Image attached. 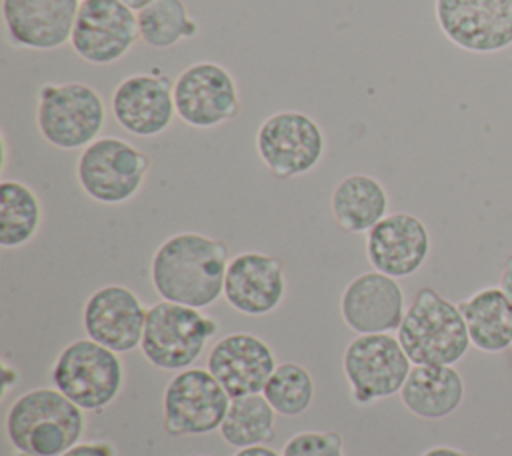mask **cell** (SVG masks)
Returning <instances> with one entry per match:
<instances>
[{
    "mask_svg": "<svg viewBox=\"0 0 512 456\" xmlns=\"http://www.w3.org/2000/svg\"><path fill=\"white\" fill-rule=\"evenodd\" d=\"M344 376L356 404H372L402 390L412 362L390 332L358 334L342 356Z\"/></svg>",
    "mask_w": 512,
    "mask_h": 456,
    "instance_id": "9c48e42d",
    "label": "cell"
},
{
    "mask_svg": "<svg viewBox=\"0 0 512 456\" xmlns=\"http://www.w3.org/2000/svg\"><path fill=\"white\" fill-rule=\"evenodd\" d=\"M20 456H28V454H20Z\"/></svg>",
    "mask_w": 512,
    "mask_h": 456,
    "instance_id": "e575fe53",
    "label": "cell"
},
{
    "mask_svg": "<svg viewBox=\"0 0 512 456\" xmlns=\"http://www.w3.org/2000/svg\"><path fill=\"white\" fill-rule=\"evenodd\" d=\"M62 456H114V448L106 442H78Z\"/></svg>",
    "mask_w": 512,
    "mask_h": 456,
    "instance_id": "f1b7e54d",
    "label": "cell"
},
{
    "mask_svg": "<svg viewBox=\"0 0 512 456\" xmlns=\"http://www.w3.org/2000/svg\"><path fill=\"white\" fill-rule=\"evenodd\" d=\"M176 116L192 128H218L240 114V90L232 72L200 60L186 66L174 80Z\"/></svg>",
    "mask_w": 512,
    "mask_h": 456,
    "instance_id": "30bf717a",
    "label": "cell"
},
{
    "mask_svg": "<svg viewBox=\"0 0 512 456\" xmlns=\"http://www.w3.org/2000/svg\"><path fill=\"white\" fill-rule=\"evenodd\" d=\"M230 396L208 368L180 370L162 398L164 428L170 436H200L220 428Z\"/></svg>",
    "mask_w": 512,
    "mask_h": 456,
    "instance_id": "8fae6325",
    "label": "cell"
},
{
    "mask_svg": "<svg viewBox=\"0 0 512 456\" xmlns=\"http://www.w3.org/2000/svg\"><path fill=\"white\" fill-rule=\"evenodd\" d=\"M136 14L140 40L154 50H170L200 32L182 0H156Z\"/></svg>",
    "mask_w": 512,
    "mask_h": 456,
    "instance_id": "484cf974",
    "label": "cell"
},
{
    "mask_svg": "<svg viewBox=\"0 0 512 456\" xmlns=\"http://www.w3.org/2000/svg\"><path fill=\"white\" fill-rule=\"evenodd\" d=\"M434 14L442 34L466 52L512 46V0H434Z\"/></svg>",
    "mask_w": 512,
    "mask_h": 456,
    "instance_id": "4fadbf2b",
    "label": "cell"
},
{
    "mask_svg": "<svg viewBox=\"0 0 512 456\" xmlns=\"http://www.w3.org/2000/svg\"><path fill=\"white\" fill-rule=\"evenodd\" d=\"M80 0H2L10 42L28 50H56L70 42Z\"/></svg>",
    "mask_w": 512,
    "mask_h": 456,
    "instance_id": "d6986e66",
    "label": "cell"
},
{
    "mask_svg": "<svg viewBox=\"0 0 512 456\" xmlns=\"http://www.w3.org/2000/svg\"><path fill=\"white\" fill-rule=\"evenodd\" d=\"M42 224V204L36 192L20 180L0 182V246L28 244Z\"/></svg>",
    "mask_w": 512,
    "mask_h": 456,
    "instance_id": "cb8c5ba5",
    "label": "cell"
},
{
    "mask_svg": "<svg viewBox=\"0 0 512 456\" xmlns=\"http://www.w3.org/2000/svg\"><path fill=\"white\" fill-rule=\"evenodd\" d=\"M330 208L342 230L368 232L388 214V192L374 176L348 174L334 186Z\"/></svg>",
    "mask_w": 512,
    "mask_h": 456,
    "instance_id": "603a6c76",
    "label": "cell"
},
{
    "mask_svg": "<svg viewBox=\"0 0 512 456\" xmlns=\"http://www.w3.org/2000/svg\"><path fill=\"white\" fill-rule=\"evenodd\" d=\"M498 288L506 294V298L512 302V256H508L502 264V272H500V280H498Z\"/></svg>",
    "mask_w": 512,
    "mask_h": 456,
    "instance_id": "f546056e",
    "label": "cell"
},
{
    "mask_svg": "<svg viewBox=\"0 0 512 456\" xmlns=\"http://www.w3.org/2000/svg\"><path fill=\"white\" fill-rule=\"evenodd\" d=\"M464 316L468 336L474 348L498 354L512 344V302L498 286L476 290L466 300L458 302Z\"/></svg>",
    "mask_w": 512,
    "mask_h": 456,
    "instance_id": "7402d4cb",
    "label": "cell"
},
{
    "mask_svg": "<svg viewBox=\"0 0 512 456\" xmlns=\"http://www.w3.org/2000/svg\"><path fill=\"white\" fill-rule=\"evenodd\" d=\"M420 456H474V454L464 452L460 448H452V446H432L426 452H422Z\"/></svg>",
    "mask_w": 512,
    "mask_h": 456,
    "instance_id": "4dcf8cb0",
    "label": "cell"
},
{
    "mask_svg": "<svg viewBox=\"0 0 512 456\" xmlns=\"http://www.w3.org/2000/svg\"><path fill=\"white\" fill-rule=\"evenodd\" d=\"M138 40V14L122 0H80L70 46L84 62L94 66L114 64Z\"/></svg>",
    "mask_w": 512,
    "mask_h": 456,
    "instance_id": "7c38bea8",
    "label": "cell"
},
{
    "mask_svg": "<svg viewBox=\"0 0 512 456\" xmlns=\"http://www.w3.org/2000/svg\"><path fill=\"white\" fill-rule=\"evenodd\" d=\"M402 404L418 418L440 420L464 400V380L454 366L418 364L410 370L402 390Z\"/></svg>",
    "mask_w": 512,
    "mask_h": 456,
    "instance_id": "44dd1931",
    "label": "cell"
},
{
    "mask_svg": "<svg viewBox=\"0 0 512 456\" xmlns=\"http://www.w3.org/2000/svg\"><path fill=\"white\" fill-rule=\"evenodd\" d=\"M106 122L100 92L86 82L42 84L36 102V126L54 148L78 150L92 144Z\"/></svg>",
    "mask_w": 512,
    "mask_h": 456,
    "instance_id": "277c9868",
    "label": "cell"
},
{
    "mask_svg": "<svg viewBox=\"0 0 512 456\" xmlns=\"http://www.w3.org/2000/svg\"><path fill=\"white\" fill-rule=\"evenodd\" d=\"M234 456H282L276 450L268 448L266 444H258V446H248V448H240Z\"/></svg>",
    "mask_w": 512,
    "mask_h": 456,
    "instance_id": "1f68e13d",
    "label": "cell"
},
{
    "mask_svg": "<svg viewBox=\"0 0 512 456\" xmlns=\"http://www.w3.org/2000/svg\"><path fill=\"white\" fill-rule=\"evenodd\" d=\"M128 8H132L134 12H140V10H144L146 6H150L152 2H156V0H122Z\"/></svg>",
    "mask_w": 512,
    "mask_h": 456,
    "instance_id": "d6a6232c",
    "label": "cell"
},
{
    "mask_svg": "<svg viewBox=\"0 0 512 456\" xmlns=\"http://www.w3.org/2000/svg\"><path fill=\"white\" fill-rule=\"evenodd\" d=\"M150 170V156L134 144L102 136L82 148L76 162L80 188L100 204H124L132 200Z\"/></svg>",
    "mask_w": 512,
    "mask_h": 456,
    "instance_id": "52a82bcc",
    "label": "cell"
},
{
    "mask_svg": "<svg viewBox=\"0 0 512 456\" xmlns=\"http://www.w3.org/2000/svg\"><path fill=\"white\" fill-rule=\"evenodd\" d=\"M112 116L132 136L154 138L176 116L174 80L166 74H132L118 82L110 98Z\"/></svg>",
    "mask_w": 512,
    "mask_h": 456,
    "instance_id": "5bb4252c",
    "label": "cell"
},
{
    "mask_svg": "<svg viewBox=\"0 0 512 456\" xmlns=\"http://www.w3.org/2000/svg\"><path fill=\"white\" fill-rule=\"evenodd\" d=\"M396 338L414 366H454L472 346L458 304L430 286L416 292Z\"/></svg>",
    "mask_w": 512,
    "mask_h": 456,
    "instance_id": "3957f363",
    "label": "cell"
},
{
    "mask_svg": "<svg viewBox=\"0 0 512 456\" xmlns=\"http://www.w3.org/2000/svg\"><path fill=\"white\" fill-rule=\"evenodd\" d=\"M146 314L148 310L134 290L122 284H106L88 296L82 324L88 338L122 354L140 346Z\"/></svg>",
    "mask_w": 512,
    "mask_h": 456,
    "instance_id": "9a60e30c",
    "label": "cell"
},
{
    "mask_svg": "<svg viewBox=\"0 0 512 456\" xmlns=\"http://www.w3.org/2000/svg\"><path fill=\"white\" fill-rule=\"evenodd\" d=\"M228 246L200 232L166 238L150 262V280L162 300L208 308L224 294Z\"/></svg>",
    "mask_w": 512,
    "mask_h": 456,
    "instance_id": "6da1fadb",
    "label": "cell"
},
{
    "mask_svg": "<svg viewBox=\"0 0 512 456\" xmlns=\"http://www.w3.org/2000/svg\"><path fill=\"white\" fill-rule=\"evenodd\" d=\"M282 456H344L342 436L338 432H298L284 444Z\"/></svg>",
    "mask_w": 512,
    "mask_h": 456,
    "instance_id": "83f0119b",
    "label": "cell"
},
{
    "mask_svg": "<svg viewBox=\"0 0 512 456\" xmlns=\"http://www.w3.org/2000/svg\"><path fill=\"white\" fill-rule=\"evenodd\" d=\"M84 424V410L58 388L28 390L6 414L10 444L28 456H62L80 442Z\"/></svg>",
    "mask_w": 512,
    "mask_h": 456,
    "instance_id": "7a4b0ae2",
    "label": "cell"
},
{
    "mask_svg": "<svg viewBox=\"0 0 512 456\" xmlns=\"http://www.w3.org/2000/svg\"><path fill=\"white\" fill-rule=\"evenodd\" d=\"M324 150L326 138L320 124L300 110H278L256 130V152L280 180L314 170Z\"/></svg>",
    "mask_w": 512,
    "mask_h": 456,
    "instance_id": "ba28073f",
    "label": "cell"
},
{
    "mask_svg": "<svg viewBox=\"0 0 512 456\" xmlns=\"http://www.w3.org/2000/svg\"><path fill=\"white\" fill-rule=\"evenodd\" d=\"M286 294L284 266L264 252H240L230 258L224 276L226 302L246 316L276 310Z\"/></svg>",
    "mask_w": 512,
    "mask_h": 456,
    "instance_id": "ffe728a7",
    "label": "cell"
},
{
    "mask_svg": "<svg viewBox=\"0 0 512 456\" xmlns=\"http://www.w3.org/2000/svg\"><path fill=\"white\" fill-rule=\"evenodd\" d=\"M206 364L230 398L262 394L278 366L272 348L248 332H232L216 340Z\"/></svg>",
    "mask_w": 512,
    "mask_h": 456,
    "instance_id": "2e32d148",
    "label": "cell"
},
{
    "mask_svg": "<svg viewBox=\"0 0 512 456\" xmlns=\"http://www.w3.org/2000/svg\"><path fill=\"white\" fill-rule=\"evenodd\" d=\"M366 258L374 270L392 278L418 272L430 254V232L410 212L386 214L366 232Z\"/></svg>",
    "mask_w": 512,
    "mask_h": 456,
    "instance_id": "ac0fdd59",
    "label": "cell"
},
{
    "mask_svg": "<svg viewBox=\"0 0 512 456\" xmlns=\"http://www.w3.org/2000/svg\"><path fill=\"white\" fill-rule=\"evenodd\" d=\"M506 354H508V362H510V368H512V344H510V348L506 350Z\"/></svg>",
    "mask_w": 512,
    "mask_h": 456,
    "instance_id": "836d02e7",
    "label": "cell"
},
{
    "mask_svg": "<svg viewBox=\"0 0 512 456\" xmlns=\"http://www.w3.org/2000/svg\"><path fill=\"white\" fill-rule=\"evenodd\" d=\"M276 410L264 398V394H250L232 398L224 422L220 424V436L234 448H248L266 444L274 436Z\"/></svg>",
    "mask_w": 512,
    "mask_h": 456,
    "instance_id": "d4e9b609",
    "label": "cell"
},
{
    "mask_svg": "<svg viewBox=\"0 0 512 456\" xmlns=\"http://www.w3.org/2000/svg\"><path fill=\"white\" fill-rule=\"evenodd\" d=\"M218 330V322L198 308L160 300L148 308L142 354L160 370H186L200 358Z\"/></svg>",
    "mask_w": 512,
    "mask_h": 456,
    "instance_id": "5b68a950",
    "label": "cell"
},
{
    "mask_svg": "<svg viewBox=\"0 0 512 456\" xmlns=\"http://www.w3.org/2000/svg\"><path fill=\"white\" fill-rule=\"evenodd\" d=\"M124 380L118 354L92 338L74 340L52 366L54 386L84 412L102 410L116 400Z\"/></svg>",
    "mask_w": 512,
    "mask_h": 456,
    "instance_id": "8992f818",
    "label": "cell"
},
{
    "mask_svg": "<svg viewBox=\"0 0 512 456\" xmlns=\"http://www.w3.org/2000/svg\"><path fill=\"white\" fill-rule=\"evenodd\" d=\"M262 394L276 414L300 416L314 400V380L304 366L282 362L268 378Z\"/></svg>",
    "mask_w": 512,
    "mask_h": 456,
    "instance_id": "4316f807",
    "label": "cell"
},
{
    "mask_svg": "<svg viewBox=\"0 0 512 456\" xmlns=\"http://www.w3.org/2000/svg\"><path fill=\"white\" fill-rule=\"evenodd\" d=\"M404 290L396 278L378 270L352 278L340 296L344 324L356 334H386L400 328Z\"/></svg>",
    "mask_w": 512,
    "mask_h": 456,
    "instance_id": "e0dca14e",
    "label": "cell"
}]
</instances>
